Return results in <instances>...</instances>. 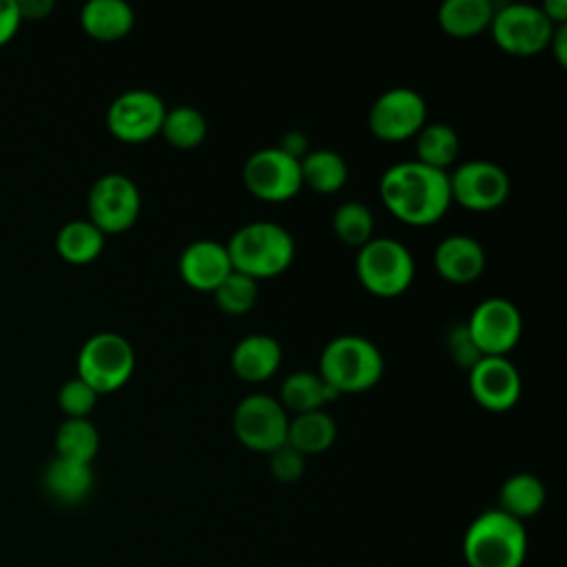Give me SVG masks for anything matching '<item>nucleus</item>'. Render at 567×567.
<instances>
[{"instance_id":"f257e3e1","label":"nucleus","mask_w":567,"mask_h":567,"mask_svg":"<svg viewBox=\"0 0 567 567\" xmlns=\"http://www.w3.org/2000/svg\"><path fill=\"white\" fill-rule=\"evenodd\" d=\"M379 195L394 217L414 226L441 219L452 204L447 173L416 159L388 166L379 179Z\"/></svg>"},{"instance_id":"f03ea898","label":"nucleus","mask_w":567,"mask_h":567,"mask_svg":"<svg viewBox=\"0 0 567 567\" xmlns=\"http://www.w3.org/2000/svg\"><path fill=\"white\" fill-rule=\"evenodd\" d=\"M461 547L467 567H523L529 540L525 523L492 507L467 525Z\"/></svg>"},{"instance_id":"7ed1b4c3","label":"nucleus","mask_w":567,"mask_h":567,"mask_svg":"<svg viewBox=\"0 0 567 567\" xmlns=\"http://www.w3.org/2000/svg\"><path fill=\"white\" fill-rule=\"evenodd\" d=\"M230 266L252 279L275 277L295 259L290 230L270 219H255L239 226L226 241Z\"/></svg>"},{"instance_id":"20e7f679","label":"nucleus","mask_w":567,"mask_h":567,"mask_svg":"<svg viewBox=\"0 0 567 567\" xmlns=\"http://www.w3.org/2000/svg\"><path fill=\"white\" fill-rule=\"evenodd\" d=\"M319 374L339 394L363 392L383 374V354L363 334H337L319 354Z\"/></svg>"},{"instance_id":"39448f33","label":"nucleus","mask_w":567,"mask_h":567,"mask_svg":"<svg viewBox=\"0 0 567 567\" xmlns=\"http://www.w3.org/2000/svg\"><path fill=\"white\" fill-rule=\"evenodd\" d=\"M354 270L365 290L379 297H394L410 288L414 279V257L394 237H370L357 248Z\"/></svg>"},{"instance_id":"423d86ee","label":"nucleus","mask_w":567,"mask_h":567,"mask_svg":"<svg viewBox=\"0 0 567 567\" xmlns=\"http://www.w3.org/2000/svg\"><path fill=\"white\" fill-rule=\"evenodd\" d=\"M135 368V352L120 332H95L78 352V377H82L97 394L113 392L128 381Z\"/></svg>"},{"instance_id":"0eeeda50","label":"nucleus","mask_w":567,"mask_h":567,"mask_svg":"<svg viewBox=\"0 0 567 567\" xmlns=\"http://www.w3.org/2000/svg\"><path fill=\"white\" fill-rule=\"evenodd\" d=\"M288 410L266 392L246 394L233 410V430L239 443L252 452H272L286 443Z\"/></svg>"},{"instance_id":"6e6552de","label":"nucleus","mask_w":567,"mask_h":567,"mask_svg":"<svg viewBox=\"0 0 567 567\" xmlns=\"http://www.w3.org/2000/svg\"><path fill=\"white\" fill-rule=\"evenodd\" d=\"M554 22L532 2H507L494 9L489 31L494 42L512 55H534L549 44Z\"/></svg>"},{"instance_id":"1a4fd4ad","label":"nucleus","mask_w":567,"mask_h":567,"mask_svg":"<svg viewBox=\"0 0 567 567\" xmlns=\"http://www.w3.org/2000/svg\"><path fill=\"white\" fill-rule=\"evenodd\" d=\"M241 179L264 202H286L303 186L299 159L279 146H264L250 153L244 162Z\"/></svg>"},{"instance_id":"9d476101","label":"nucleus","mask_w":567,"mask_h":567,"mask_svg":"<svg viewBox=\"0 0 567 567\" xmlns=\"http://www.w3.org/2000/svg\"><path fill=\"white\" fill-rule=\"evenodd\" d=\"M89 219L104 233H122L131 228L142 208L137 184L124 173L100 175L89 190Z\"/></svg>"},{"instance_id":"9b49d317","label":"nucleus","mask_w":567,"mask_h":567,"mask_svg":"<svg viewBox=\"0 0 567 567\" xmlns=\"http://www.w3.org/2000/svg\"><path fill=\"white\" fill-rule=\"evenodd\" d=\"M427 102L412 86H392L377 95L368 111V126L379 140L399 142L425 124Z\"/></svg>"},{"instance_id":"f8f14e48","label":"nucleus","mask_w":567,"mask_h":567,"mask_svg":"<svg viewBox=\"0 0 567 567\" xmlns=\"http://www.w3.org/2000/svg\"><path fill=\"white\" fill-rule=\"evenodd\" d=\"M465 326L481 354H505L520 339L523 317L514 301L487 297L474 306Z\"/></svg>"},{"instance_id":"ddd939ff","label":"nucleus","mask_w":567,"mask_h":567,"mask_svg":"<svg viewBox=\"0 0 567 567\" xmlns=\"http://www.w3.org/2000/svg\"><path fill=\"white\" fill-rule=\"evenodd\" d=\"M447 177L452 202H458L470 210L496 208L509 195V177L505 168L489 159L461 162Z\"/></svg>"},{"instance_id":"4468645a","label":"nucleus","mask_w":567,"mask_h":567,"mask_svg":"<svg viewBox=\"0 0 567 567\" xmlns=\"http://www.w3.org/2000/svg\"><path fill=\"white\" fill-rule=\"evenodd\" d=\"M166 113L164 100L151 89H128L106 109L109 131L124 142H144L159 133Z\"/></svg>"},{"instance_id":"2eb2a0df","label":"nucleus","mask_w":567,"mask_h":567,"mask_svg":"<svg viewBox=\"0 0 567 567\" xmlns=\"http://www.w3.org/2000/svg\"><path fill=\"white\" fill-rule=\"evenodd\" d=\"M467 385L474 401L489 412L514 408L523 390L520 372L505 354H483L467 370Z\"/></svg>"},{"instance_id":"dca6fc26","label":"nucleus","mask_w":567,"mask_h":567,"mask_svg":"<svg viewBox=\"0 0 567 567\" xmlns=\"http://www.w3.org/2000/svg\"><path fill=\"white\" fill-rule=\"evenodd\" d=\"M179 277L195 290L213 292L215 286L233 270L226 244L217 239H195L177 257Z\"/></svg>"},{"instance_id":"f3484780","label":"nucleus","mask_w":567,"mask_h":567,"mask_svg":"<svg viewBox=\"0 0 567 567\" xmlns=\"http://www.w3.org/2000/svg\"><path fill=\"white\" fill-rule=\"evenodd\" d=\"M432 261L443 279L452 284H467L483 272L485 248L476 237L454 233L436 244Z\"/></svg>"},{"instance_id":"a211bd4d","label":"nucleus","mask_w":567,"mask_h":567,"mask_svg":"<svg viewBox=\"0 0 567 567\" xmlns=\"http://www.w3.org/2000/svg\"><path fill=\"white\" fill-rule=\"evenodd\" d=\"M281 363V343L266 332H252L241 337L233 352L230 365L244 381H264L275 374Z\"/></svg>"},{"instance_id":"6ab92c4d","label":"nucleus","mask_w":567,"mask_h":567,"mask_svg":"<svg viewBox=\"0 0 567 567\" xmlns=\"http://www.w3.org/2000/svg\"><path fill=\"white\" fill-rule=\"evenodd\" d=\"M44 489L49 496H53L58 503L75 505L89 496L93 489V470L91 463H78L62 456H55L44 467Z\"/></svg>"},{"instance_id":"aec40b11","label":"nucleus","mask_w":567,"mask_h":567,"mask_svg":"<svg viewBox=\"0 0 567 567\" xmlns=\"http://www.w3.org/2000/svg\"><path fill=\"white\" fill-rule=\"evenodd\" d=\"M80 22L91 38L111 42L133 29L135 13L126 0H89L82 4Z\"/></svg>"},{"instance_id":"412c9836","label":"nucleus","mask_w":567,"mask_h":567,"mask_svg":"<svg viewBox=\"0 0 567 567\" xmlns=\"http://www.w3.org/2000/svg\"><path fill=\"white\" fill-rule=\"evenodd\" d=\"M337 396L339 392L330 383H326L319 372L312 370H292L279 388L281 405L295 414L319 410Z\"/></svg>"},{"instance_id":"4be33fe9","label":"nucleus","mask_w":567,"mask_h":567,"mask_svg":"<svg viewBox=\"0 0 567 567\" xmlns=\"http://www.w3.org/2000/svg\"><path fill=\"white\" fill-rule=\"evenodd\" d=\"M337 439V421L323 408L299 412L288 421L286 443L303 456L326 452Z\"/></svg>"},{"instance_id":"5701e85b","label":"nucleus","mask_w":567,"mask_h":567,"mask_svg":"<svg viewBox=\"0 0 567 567\" xmlns=\"http://www.w3.org/2000/svg\"><path fill=\"white\" fill-rule=\"evenodd\" d=\"M545 498L547 492L538 476L529 472H516L507 476L498 489V509L523 523L543 509Z\"/></svg>"},{"instance_id":"b1692460","label":"nucleus","mask_w":567,"mask_h":567,"mask_svg":"<svg viewBox=\"0 0 567 567\" xmlns=\"http://www.w3.org/2000/svg\"><path fill=\"white\" fill-rule=\"evenodd\" d=\"M494 16L489 0H445L436 11L441 29L454 38H470L487 29Z\"/></svg>"},{"instance_id":"393cba45","label":"nucleus","mask_w":567,"mask_h":567,"mask_svg":"<svg viewBox=\"0 0 567 567\" xmlns=\"http://www.w3.org/2000/svg\"><path fill=\"white\" fill-rule=\"evenodd\" d=\"M301 184L317 193H334L348 182V164L332 148H312L299 159Z\"/></svg>"},{"instance_id":"a878e982","label":"nucleus","mask_w":567,"mask_h":567,"mask_svg":"<svg viewBox=\"0 0 567 567\" xmlns=\"http://www.w3.org/2000/svg\"><path fill=\"white\" fill-rule=\"evenodd\" d=\"M458 148H461L458 133L454 131V126L445 122H430V124L425 122L416 131L414 153H416V162L425 166L445 171L450 164H454Z\"/></svg>"},{"instance_id":"bb28decb","label":"nucleus","mask_w":567,"mask_h":567,"mask_svg":"<svg viewBox=\"0 0 567 567\" xmlns=\"http://www.w3.org/2000/svg\"><path fill=\"white\" fill-rule=\"evenodd\" d=\"M58 252L73 264L95 259L104 248V233L91 219H71L55 235Z\"/></svg>"},{"instance_id":"cd10ccee","label":"nucleus","mask_w":567,"mask_h":567,"mask_svg":"<svg viewBox=\"0 0 567 567\" xmlns=\"http://www.w3.org/2000/svg\"><path fill=\"white\" fill-rule=\"evenodd\" d=\"M100 450V432L86 416H66L55 430V452L62 458L91 463Z\"/></svg>"},{"instance_id":"c85d7f7f","label":"nucleus","mask_w":567,"mask_h":567,"mask_svg":"<svg viewBox=\"0 0 567 567\" xmlns=\"http://www.w3.org/2000/svg\"><path fill=\"white\" fill-rule=\"evenodd\" d=\"M208 124L199 109L190 104H177L166 109L159 133L175 148H195L206 137Z\"/></svg>"},{"instance_id":"c756f323","label":"nucleus","mask_w":567,"mask_h":567,"mask_svg":"<svg viewBox=\"0 0 567 567\" xmlns=\"http://www.w3.org/2000/svg\"><path fill=\"white\" fill-rule=\"evenodd\" d=\"M332 230L334 235L348 244V246H363L374 230V215L372 210L359 202V199H348L341 202L334 213H332Z\"/></svg>"},{"instance_id":"7c9ffc66","label":"nucleus","mask_w":567,"mask_h":567,"mask_svg":"<svg viewBox=\"0 0 567 567\" xmlns=\"http://www.w3.org/2000/svg\"><path fill=\"white\" fill-rule=\"evenodd\" d=\"M213 297L217 301V306L224 310V312H230V315H241V312H248L257 297H259V286H257V279L239 272V270H230L213 290Z\"/></svg>"},{"instance_id":"2f4dec72","label":"nucleus","mask_w":567,"mask_h":567,"mask_svg":"<svg viewBox=\"0 0 567 567\" xmlns=\"http://www.w3.org/2000/svg\"><path fill=\"white\" fill-rule=\"evenodd\" d=\"M97 401V392L82 379H66L58 390V403L66 416H86Z\"/></svg>"},{"instance_id":"473e14b6","label":"nucleus","mask_w":567,"mask_h":567,"mask_svg":"<svg viewBox=\"0 0 567 567\" xmlns=\"http://www.w3.org/2000/svg\"><path fill=\"white\" fill-rule=\"evenodd\" d=\"M268 467L279 483H295L306 472V456L292 445L284 443L268 452Z\"/></svg>"},{"instance_id":"72a5a7b5","label":"nucleus","mask_w":567,"mask_h":567,"mask_svg":"<svg viewBox=\"0 0 567 567\" xmlns=\"http://www.w3.org/2000/svg\"><path fill=\"white\" fill-rule=\"evenodd\" d=\"M445 346L450 350V357L463 365V368H472L483 354L481 350L476 348V343L472 341L470 332H467V326L465 323H454L447 332H445Z\"/></svg>"},{"instance_id":"f704fd0d","label":"nucleus","mask_w":567,"mask_h":567,"mask_svg":"<svg viewBox=\"0 0 567 567\" xmlns=\"http://www.w3.org/2000/svg\"><path fill=\"white\" fill-rule=\"evenodd\" d=\"M20 11L16 0H0V44L13 38L20 27Z\"/></svg>"},{"instance_id":"c9c22d12","label":"nucleus","mask_w":567,"mask_h":567,"mask_svg":"<svg viewBox=\"0 0 567 567\" xmlns=\"http://www.w3.org/2000/svg\"><path fill=\"white\" fill-rule=\"evenodd\" d=\"M281 151H286L288 155L301 159L308 153V144H306V135L301 131H288L284 133L281 142L277 144Z\"/></svg>"},{"instance_id":"e433bc0d","label":"nucleus","mask_w":567,"mask_h":567,"mask_svg":"<svg viewBox=\"0 0 567 567\" xmlns=\"http://www.w3.org/2000/svg\"><path fill=\"white\" fill-rule=\"evenodd\" d=\"M20 18H44L53 9V0H16Z\"/></svg>"},{"instance_id":"4c0bfd02","label":"nucleus","mask_w":567,"mask_h":567,"mask_svg":"<svg viewBox=\"0 0 567 567\" xmlns=\"http://www.w3.org/2000/svg\"><path fill=\"white\" fill-rule=\"evenodd\" d=\"M547 47L551 49V53L556 55V60L560 64H567V27L565 24H556L554 27Z\"/></svg>"},{"instance_id":"58836bf2","label":"nucleus","mask_w":567,"mask_h":567,"mask_svg":"<svg viewBox=\"0 0 567 567\" xmlns=\"http://www.w3.org/2000/svg\"><path fill=\"white\" fill-rule=\"evenodd\" d=\"M543 13L554 22V24H565L567 20V2L565 0H545L540 4Z\"/></svg>"}]
</instances>
